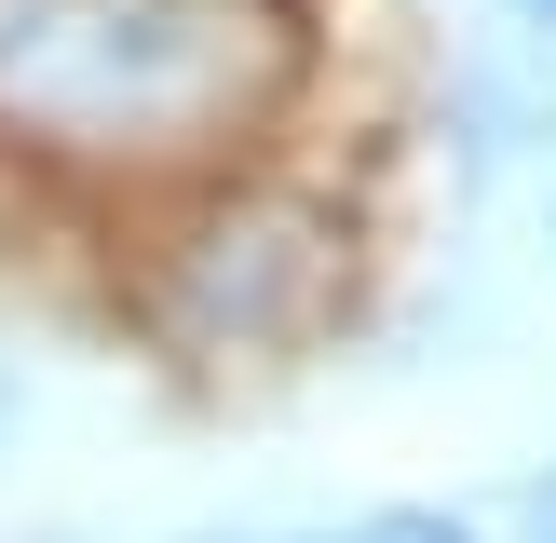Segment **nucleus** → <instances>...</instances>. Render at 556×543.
Wrapping results in <instances>:
<instances>
[{
	"instance_id": "7ed1b4c3",
	"label": "nucleus",
	"mask_w": 556,
	"mask_h": 543,
	"mask_svg": "<svg viewBox=\"0 0 556 543\" xmlns=\"http://www.w3.org/2000/svg\"><path fill=\"white\" fill-rule=\"evenodd\" d=\"M530 543H556V476H543V489H530Z\"/></svg>"
},
{
	"instance_id": "20e7f679",
	"label": "nucleus",
	"mask_w": 556,
	"mask_h": 543,
	"mask_svg": "<svg viewBox=\"0 0 556 543\" xmlns=\"http://www.w3.org/2000/svg\"><path fill=\"white\" fill-rule=\"evenodd\" d=\"M516 14H530V27H556V0H516Z\"/></svg>"
},
{
	"instance_id": "f257e3e1",
	"label": "nucleus",
	"mask_w": 556,
	"mask_h": 543,
	"mask_svg": "<svg viewBox=\"0 0 556 543\" xmlns=\"http://www.w3.org/2000/svg\"><path fill=\"white\" fill-rule=\"evenodd\" d=\"M271 81L258 0H0V123L68 150H163Z\"/></svg>"
},
{
	"instance_id": "39448f33",
	"label": "nucleus",
	"mask_w": 556,
	"mask_h": 543,
	"mask_svg": "<svg viewBox=\"0 0 556 543\" xmlns=\"http://www.w3.org/2000/svg\"><path fill=\"white\" fill-rule=\"evenodd\" d=\"M0 421H14V380H0Z\"/></svg>"
},
{
	"instance_id": "f03ea898",
	"label": "nucleus",
	"mask_w": 556,
	"mask_h": 543,
	"mask_svg": "<svg viewBox=\"0 0 556 543\" xmlns=\"http://www.w3.org/2000/svg\"><path fill=\"white\" fill-rule=\"evenodd\" d=\"M353 543H476V530H448V516H367Z\"/></svg>"
}]
</instances>
